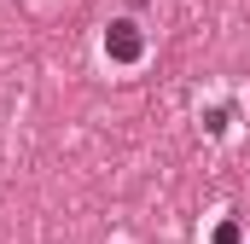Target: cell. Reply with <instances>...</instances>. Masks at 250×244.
Listing matches in <instances>:
<instances>
[{
	"label": "cell",
	"mask_w": 250,
	"mask_h": 244,
	"mask_svg": "<svg viewBox=\"0 0 250 244\" xmlns=\"http://www.w3.org/2000/svg\"><path fill=\"white\" fill-rule=\"evenodd\" d=\"M105 53H111V59L117 64H134L140 59V53H146V35H140V23H111V29H105Z\"/></svg>",
	"instance_id": "6da1fadb"
},
{
	"label": "cell",
	"mask_w": 250,
	"mask_h": 244,
	"mask_svg": "<svg viewBox=\"0 0 250 244\" xmlns=\"http://www.w3.org/2000/svg\"><path fill=\"white\" fill-rule=\"evenodd\" d=\"M215 244H239V221H221L215 227Z\"/></svg>",
	"instance_id": "7a4b0ae2"
},
{
	"label": "cell",
	"mask_w": 250,
	"mask_h": 244,
	"mask_svg": "<svg viewBox=\"0 0 250 244\" xmlns=\"http://www.w3.org/2000/svg\"><path fill=\"white\" fill-rule=\"evenodd\" d=\"M128 6H146V0H128Z\"/></svg>",
	"instance_id": "3957f363"
}]
</instances>
